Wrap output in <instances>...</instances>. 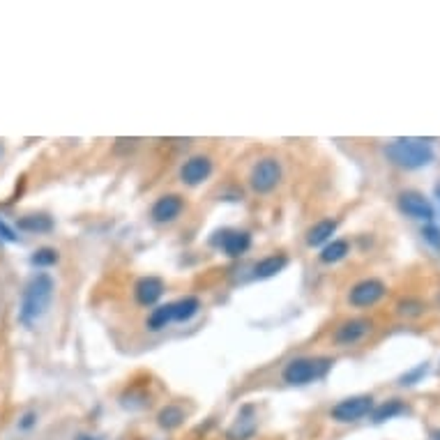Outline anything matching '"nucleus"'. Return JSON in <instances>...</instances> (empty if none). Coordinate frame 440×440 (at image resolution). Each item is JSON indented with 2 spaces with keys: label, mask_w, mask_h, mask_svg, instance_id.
<instances>
[{
  "label": "nucleus",
  "mask_w": 440,
  "mask_h": 440,
  "mask_svg": "<svg viewBox=\"0 0 440 440\" xmlns=\"http://www.w3.org/2000/svg\"><path fill=\"white\" fill-rule=\"evenodd\" d=\"M385 293H387V286L380 279H362L350 288L348 302H350V307L367 309V307L378 305V302L385 298Z\"/></svg>",
  "instance_id": "423d86ee"
},
{
  "label": "nucleus",
  "mask_w": 440,
  "mask_h": 440,
  "mask_svg": "<svg viewBox=\"0 0 440 440\" xmlns=\"http://www.w3.org/2000/svg\"><path fill=\"white\" fill-rule=\"evenodd\" d=\"M173 307V323H189L194 316H199V311L203 309L201 300L197 295H184L180 300L171 302Z\"/></svg>",
  "instance_id": "f3484780"
},
{
  "label": "nucleus",
  "mask_w": 440,
  "mask_h": 440,
  "mask_svg": "<svg viewBox=\"0 0 440 440\" xmlns=\"http://www.w3.org/2000/svg\"><path fill=\"white\" fill-rule=\"evenodd\" d=\"M184 199L180 197V194H164V197H159L157 201L152 203L150 208V219L154 224H173L175 219H180V214L184 212Z\"/></svg>",
  "instance_id": "6e6552de"
},
{
  "label": "nucleus",
  "mask_w": 440,
  "mask_h": 440,
  "mask_svg": "<svg viewBox=\"0 0 440 440\" xmlns=\"http://www.w3.org/2000/svg\"><path fill=\"white\" fill-rule=\"evenodd\" d=\"M337 233V219H320L314 226L307 231V244L311 249L314 247H325V244L332 240V236Z\"/></svg>",
  "instance_id": "2eb2a0df"
},
{
  "label": "nucleus",
  "mask_w": 440,
  "mask_h": 440,
  "mask_svg": "<svg viewBox=\"0 0 440 440\" xmlns=\"http://www.w3.org/2000/svg\"><path fill=\"white\" fill-rule=\"evenodd\" d=\"M16 226H19V231H23V233H33V236L37 233V236H42V233L53 231V219L44 212H33V214H23V217H19Z\"/></svg>",
  "instance_id": "dca6fc26"
},
{
  "label": "nucleus",
  "mask_w": 440,
  "mask_h": 440,
  "mask_svg": "<svg viewBox=\"0 0 440 440\" xmlns=\"http://www.w3.org/2000/svg\"><path fill=\"white\" fill-rule=\"evenodd\" d=\"M35 424H37V413H35V410H28V413H23L21 419H19V429H23V431L33 429Z\"/></svg>",
  "instance_id": "a878e982"
},
{
  "label": "nucleus",
  "mask_w": 440,
  "mask_h": 440,
  "mask_svg": "<svg viewBox=\"0 0 440 440\" xmlns=\"http://www.w3.org/2000/svg\"><path fill=\"white\" fill-rule=\"evenodd\" d=\"M166 290V283L159 277H143L134 286V300L141 307H154L162 300Z\"/></svg>",
  "instance_id": "f8f14e48"
},
{
  "label": "nucleus",
  "mask_w": 440,
  "mask_h": 440,
  "mask_svg": "<svg viewBox=\"0 0 440 440\" xmlns=\"http://www.w3.org/2000/svg\"><path fill=\"white\" fill-rule=\"evenodd\" d=\"M3 157H5V145L0 143V159H3Z\"/></svg>",
  "instance_id": "cd10ccee"
},
{
  "label": "nucleus",
  "mask_w": 440,
  "mask_h": 440,
  "mask_svg": "<svg viewBox=\"0 0 440 440\" xmlns=\"http://www.w3.org/2000/svg\"><path fill=\"white\" fill-rule=\"evenodd\" d=\"M214 244H217L229 258H240L251 249V233L238 231V229H226V231L217 233Z\"/></svg>",
  "instance_id": "1a4fd4ad"
},
{
  "label": "nucleus",
  "mask_w": 440,
  "mask_h": 440,
  "mask_svg": "<svg viewBox=\"0 0 440 440\" xmlns=\"http://www.w3.org/2000/svg\"><path fill=\"white\" fill-rule=\"evenodd\" d=\"M385 157L399 169L415 171L434 162V148L424 139H397L385 148Z\"/></svg>",
  "instance_id": "f03ea898"
},
{
  "label": "nucleus",
  "mask_w": 440,
  "mask_h": 440,
  "mask_svg": "<svg viewBox=\"0 0 440 440\" xmlns=\"http://www.w3.org/2000/svg\"><path fill=\"white\" fill-rule=\"evenodd\" d=\"M422 238L424 242H429L436 251H440V229L436 226V224H426V226L422 229Z\"/></svg>",
  "instance_id": "b1692460"
},
{
  "label": "nucleus",
  "mask_w": 440,
  "mask_h": 440,
  "mask_svg": "<svg viewBox=\"0 0 440 440\" xmlns=\"http://www.w3.org/2000/svg\"><path fill=\"white\" fill-rule=\"evenodd\" d=\"M214 164L208 154H194L187 162L182 164L180 169V182L187 184V187H199L212 175Z\"/></svg>",
  "instance_id": "9b49d317"
},
{
  "label": "nucleus",
  "mask_w": 440,
  "mask_h": 440,
  "mask_svg": "<svg viewBox=\"0 0 440 440\" xmlns=\"http://www.w3.org/2000/svg\"><path fill=\"white\" fill-rule=\"evenodd\" d=\"M281 162L277 157H263L261 162L253 164V169L249 173V184L256 194H270L277 189V184L281 182Z\"/></svg>",
  "instance_id": "20e7f679"
},
{
  "label": "nucleus",
  "mask_w": 440,
  "mask_h": 440,
  "mask_svg": "<svg viewBox=\"0 0 440 440\" xmlns=\"http://www.w3.org/2000/svg\"><path fill=\"white\" fill-rule=\"evenodd\" d=\"M335 360L330 357H298L290 360L281 371V378L288 385H309L314 380H320L330 374Z\"/></svg>",
  "instance_id": "7ed1b4c3"
},
{
  "label": "nucleus",
  "mask_w": 440,
  "mask_h": 440,
  "mask_svg": "<svg viewBox=\"0 0 440 440\" xmlns=\"http://www.w3.org/2000/svg\"><path fill=\"white\" fill-rule=\"evenodd\" d=\"M0 238L7 240V242H19V236L14 233V229H12V226H7L5 219H0Z\"/></svg>",
  "instance_id": "bb28decb"
},
{
  "label": "nucleus",
  "mask_w": 440,
  "mask_h": 440,
  "mask_svg": "<svg viewBox=\"0 0 440 440\" xmlns=\"http://www.w3.org/2000/svg\"><path fill=\"white\" fill-rule=\"evenodd\" d=\"M58 261H61V251L53 247H40L31 256V263L35 268H53Z\"/></svg>",
  "instance_id": "4be33fe9"
},
{
  "label": "nucleus",
  "mask_w": 440,
  "mask_h": 440,
  "mask_svg": "<svg viewBox=\"0 0 440 440\" xmlns=\"http://www.w3.org/2000/svg\"><path fill=\"white\" fill-rule=\"evenodd\" d=\"M426 369H429V367H426V362H424V365H419V367H415L413 371H408L406 376H401V385H415L417 380L426 374Z\"/></svg>",
  "instance_id": "393cba45"
},
{
  "label": "nucleus",
  "mask_w": 440,
  "mask_h": 440,
  "mask_svg": "<svg viewBox=\"0 0 440 440\" xmlns=\"http://www.w3.org/2000/svg\"><path fill=\"white\" fill-rule=\"evenodd\" d=\"M171 323H173V307H171V302H166V305H159L150 311L145 325H148V330H152V332H159L164 328H169Z\"/></svg>",
  "instance_id": "aec40b11"
},
{
  "label": "nucleus",
  "mask_w": 440,
  "mask_h": 440,
  "mask_svg": "<svg viewBox=\"0 0 440 440\" xmlns=\"http://www.w3.org/2000/svg\"><path fill=\"white\" fill-rule=\"evenodd\" d=\"M56 295V281L46 272H37L28 279L26 288L21 293V307H19V320L23 325H35L37 320H42L48 311Z\"/></svg>",
  "instance_id": "f257e3e1"
},
{
  "label": "nucleus",
  "mask_w": 440,
  "mask_h": 440,
  "mask_svg": "<svg viewBox=\"0 0 440 440\" xmlns=\"http://www.w3.org/2000/svg\"><path fill=\"white\" fill-rule=\"evenodd\" d=\"M436 199H438V203H440V184L436 187Z\"/></svg>",
  "instance_id": "c85d7f7f"
},
{
  "label": "nucleus",
  "mask_w": 440,
  "mask_h": 440,
  "mask_svg": "<svg viewBox=\"0 0 440 440\" xmlns=\"http://www.w3.org/2000/svg\"><path fill=\"white\" fill-rule=\"evenodd\" d=\"M399 210L408 214V217H413V219H424L431 224L434 221V205L429 203V199L424 197V194H419V192H413V189H408V192H401L399 194Z\"/></svg>",
  "instance_id": "9d476101"
},
{
  "label": "nucleus",
  "mask_w": 440,
  "mask_h": 440,
  "mask_svg": "<svg viewBox=\"0 0 440 440\" xmlns=\"http://www.w3.org/2000/svg\"><path fill=\"white\" fill-rule=\"evenodd\" d=\"M397 309H399L401 316H419V314H424V305L419 300H404Z\"/></svg>",
  "instance_id": "5701e85b"
},
{
  "label": "nucleus",
  "mask_w": 440,
  "mask_h": 440,
  "mask_svg": "<svg viewBox=\"0 0 440 440\" xmlns=\"http://www.w3.org/2000/svg\"><path fill=\"white\" fill-rule=\"evenodd\" d=\"M288 266V256L286 253H270V256L266 258H261L256 266L251 268V277L253 279H272V277H277L279 272Z\"/></svg>",
  "instance_id": "4468645a"
},
{
  "label": "nucleus",
  "mask_w": 440,
  "mask_h": 440,
  "mask_svg": "<svg viewBox=\"0 0 440 440\" xmlns=\"http://www.w3.org/2000/svg\"><path fill=\"white\" fill-rule=\"evenodd\" d=\"M256 429L258 422H256V415H253V406H244L236 422L229 426L226 440H251L256 436Z\"/></svg>",
  "instance_id": "ddd939ff"
},
{
  "label": "nucleus",
  "mask_w": 440,
  "mask_h": 440,
  "mask_svg": "<svg viewBox=\"0 0 440 440\" xmlns=\"http://www.w3.org/2000/svg\"><path fill=\"white\" fill-rule=\"evenodd\" d=\"M157 424L164 429V431H175L184 424V410L175 404L164 406L159 413H157Z\"/></svg>",
  "instance_id": "6ab92c4d"
},
{
  "label": "nucleus",
  "mask_w": 440,
  "mask_h": 440,
  "mask_svg": "<svg viewBox=\"0 0 440 440\" xmlns=\"http://www.w3.org/2000/svg\"><path fill=\"white\" fill-rule=\"evenodd\" d=\"M406 410H408V408L401 404L399 399H392V401H385V404H380L378 408H374L371 417H374L376 424H380V422H385V419H392V417H397V415H404Z\"/></svg>",
  "instance_id": "412c9836"
},
{
  "label": "nucleus",
  "mask_w": 440,
  "mask_h": 440,
  "mask_svg": "<svg viewBox=\"0 0 440 440\" xmlns=\"http://www.w3.org/2000/svg\"><path fill=\"white\" fill-rule=\"evenodd\" d=\"M374 330V320L369 318H348L344 323H339L335 335H332V341L337 346H355L362 339H367Z\"/></svg>",
  "instance_id": "0eeeda50"
},
{
  "label": "nucleus",
  "mask_w": 440,
  "mask_h": 440,
  "mask_svg": "<svg viewBox=\"0 0 440 440\" xmlns=\"http://www.w3.org/2000/svg\"><path fill=\"white\" fill-rule=\"evenodd\" d=\"M76 440H93V438H90V436H79Z\"/></svg>",
  "instance_id": "7c9ffc66"
},
{
  "label": "nucleus",
  "mask_w": 440,
  "mask_h": 440,
  "mask_svg": "<svg viewBox=\"0 0 440 440\" xmlns=\"http://www.w3.org/2000/svg\"><path fill=\"white\" fill-rule=\"evenodd\" d=\"M374 397L371 394H357V397H348L344 401H339L337 406H332L330 410V417L335 422H357V419L367 417L374 413Z\"/></svg>",
  "instance_id": "39448f33"
},
{
  "label": "nucleus",
  "mask_w": 440,
  "mask_h": 440,
  "mask_svg": "<svg viewBox=\"0 0 440 440\" xmlns=\"http://www.w3.org/2000/svg\"><path fill=\"white\" fill-rule=\"evenodd\" d=\"M434 438H436V440H440V429H436V431H434Z\"/></svg>",
  "instance_id": "c756f323"
},
{
  "label": "nucleus",
  "mask_w": 440,
  "mask_h": 440,
  "mask_svg": "<svg viewBox=\"0 0 440 440\" xmlns=\"http://www.w3.org/2000/svg\"><path fill=\"white\" fill-rule=\"evenodd\" d=\"M348 253H350V242L348 240H332L320 249L318 261L325 263V266H335V263L344 261Z\"/></svg>",
  "instance_id": "a211bd4d"
}]
</instances>
